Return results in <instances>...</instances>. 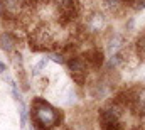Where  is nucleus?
<instances>
[{
	"instance_id": "nucleus-1",
	"label": "nucleus",
	"mask_w": 145,
	"mask_h": 130,
	"mask_svg": "<svg viewBox=\"0 0 145 130\" xmlns=\"http://www.w3.org/2000/svg\"><path fill=\"white\" fill-rule=\"evenodd\" d=\"M34 122L40 130H49L57 123V112L46 101L37 100L34 105Z\"/></svg>"
},
{
	"instance_id": "nucleus-2",
	"label": "nucleus",
	"mask_w": 145,
	"mask_h": 130,
	"mask_svg": "<svg viewBox=\"0 0 145 130\" xmlns=\"http://www.w3.org/2000/svg\"><path fill=\"white\" fill-rule=\"evenodd\" d=\"M88 26H89V29L91 31H100L103 26H105V17L101 15V14H95V15H91L89 19H88Z\"/></svg>"
},
{
	"instance_id": "nucleus-3",
	"label": "nucleus",
	"mask_w": 145,
	"mask_h": 130,
	"mask_svg": "<svg viewBox=\"0 0 145 130\" xmlns=\"http://www.w3.org/2000/svg\"><path fill=\"white\" fill-rule=\"evenodd\" d=\"M123 42H125V41H123L121 35H113V39L110 41V44H108V53L110 54H115V53L123 46Z\"/></svg>"
},
{
	"instance_id": "nucleus-4",
	"label": "nucleus",
	"mask_w": 145,
	"mask_h": 130,
	"mask_svg": "<svg viewBox=\"0 0 145 130\" xmlns=\"http://www.w3.org/2000/svg\"><path fill=\"white\" fill-rule=\"evenodd\" d=\"M86 61L91 63L93 66H100L101 64V53H100V51H91V53L88 54Z\"/></svg>"
},
{
	"instance_id": "nucleus-5",
	"label": "nucleus",
	"mask_w": 145,
	"mask_h": 130,
	"mask_svg": "<svg viewBox=\"0 0 145 130\" xmlns=\"http://www.w3.org/2000/svg\"><path fill=\"white\" fill-rule=\"evenodd\" d=\"M2 47H3V49H7V51H10V49L14 47V39H12V35H10V34L2 35Z\"/></svg>"
},
{
	"instance_id": "nucleus-6",
	"label": "nucleus",
	"mask_w": 145,
	"mask_h": 130,
	"mask_svg": "<svg viewBox=\"0 0 145 130\" xmlns=\"http://www.w3.org/2000/svg\"><path fill=\"white\" fill-rule=\"evenodd\" d=\"M47 61H49V58H42V59H40V63H37V66L34 68V74H37V73H39L42 68H46Z\"/></svg>"
},
{
	"instance_id": "nucleus-7",
	"label": "nucleus",
	"mask_w": 145,
	"mask_h": 130,
	"mask_svg": "<svg viewBox=\"0 0 145 130\" xmlns=\"http://www.w3.org/2000/svg\"><path fill=\"white\" fill-rule=\"evenodd\" d=\"M51 59H52L54 63H59V64H63V63H64V59H63V56H61V54H52V56H51Z\"/></svg>"
},
{
	"instance_id": "nucleus-8",
	"label": "nucleus",
	"mask_w": 145,
	"mask_h": 130,
	"mask_svg": "<svg viewBox=\"0 0 145 130\" xmlns=\"http://www.w3.org/2000/svg\"><path fill=\"white\" fill-rule=\"evenodd\" d=\"M5 71H7V68H5V64H3V63H0V74H3Z\"/></svg>"
},
{
	"instance_id": "nucleus-9",
	"label": "nucleus",
	"mask_w": 145,
	"mask_h": 130,
	"mask_svg": "<svg viewBox=\"0 0 145 130\" xmlns=\"http://www.w3.org/2000/svg\"><path fill=\"white\" fill-rule=\"evenodd\" d=\"M2 10H3V3H0V12H2Z\"/></svg>"
}]
</instances>
